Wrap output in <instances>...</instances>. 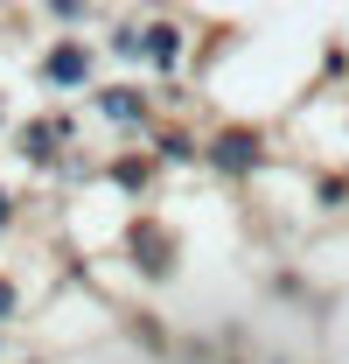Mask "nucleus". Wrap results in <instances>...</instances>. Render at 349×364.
<instances>
[{"label": "nucleus", "mask_w": 349, "mask_h": 364, "mask_svg": "<svg viewBox=\"0 0 349 364\" xmlns=\"http://www.w3.org/2000/svg\"><path fill=\"white\" fill-rule=\"evenodd\" d=\"M203 168L217 182H231V189H245V182H259L272 168V134L252 127V119H223V127L203 134Z\"/></svg>", "instance_id": "1"}, {"label": "nucleus", "mask_w": 349, "mask_h": 364, "mask_svg": "<svg viewBox=\"0 0 349 364\" xmlns=\"http://www.w3.org/2000/svg\"><path fill=\"white\" fill-rule=\"evenodd\" d=\"M119 252H126V267L147 280V287H168L174 273H182V238H174L154 210H140L126 225V238H119Z\"/></svg>", "instance_id": "2"}, {"label": "nucleus", "mask_w": 349, "mask_h": 364, "mask_svg": "<svg viewBox=\"0 0 349 364\" xmlns=\"http://www.w3.org/2000/svg\"><path fill=\"white\" fill-rule=\"evenodd\" d=\"M14 154L35 168V176H63L70 168V147H77V119L70 112H35V119H14Z\"/></svg>", "instance_id": "3"}, {"label": "nucleus", "mask_w": 349, "mask_h": 364, "mask_svg": "<svg viewBox=\"0 0 349 364\" xmlns=\"http://www.w3.org/2000/svg\"><path fill=\"white\" fill-rule=\"evenodd\" d=\"M35 77L43 91H63V98H77V91H98V43L91 36H49L43 56H35Z\"/></svg>", "instance_id": "4"}, {"label": "nucleus", "mask_w": 349, "mask_h": 364, "mask_svg": "<svg viewBox=\"0 0 349 364\" xmlns=\"http://www.w3.org/2000/svg\"><path fill=\"white\" fill-rule=\"evenodd\" d=\"M91 112H98L112 134H133V140H147L161 127V98L147 85H98L91 91Z\"/></svg>", "instance_id": "5"}, {"label": "nucleus", "mask_w": 349, "mask_h": 364, "mask_svg": "<svg viewBox=\"0 0 349 364\" xmlns=\"http://www.w3.org/2000/svg\"><path fill=\"white\" fill-rule=\"evenodd\" d=\"M182 56H189V28H182V21H174V14H154V21H147V49H140V63H147V70H154V77H182Z\"/></svg>", "instance_id": "6"}, {"label": "nucleus", "mask_w": 349, "mask_h": 364, "mask_svg": "<svg viewBox=\"0 0 349 364\" xmlns=\"http://www.w3.org/2000/svg\"><path fill=\"white\" fill-rule=\"evenodd\" d=\"M147 154H154L161 168H203V134L182 127V119H161V127L147 134Z\"/></svg>", "instance_id": "7"}, {"label": "nucleus", "mask_w": 349, "mask_h": 364, "mask_svg": "<svg viewBox=\"0 0 349 364\" xmlns=\"http://www.w3.org/2000/svg\"><path fill=\"white\" fill-rule=\"evenodd\" d=\"M98 176L112 182V189H126V196H147V189L161 182V161H154L147 147H126V154H112V161H105Z\"/></svg>", "instance_id": "8"}, {"label": "nucleus", "mask_w": 349, "mask_h": 364, "mask_svg": "<svg viewBox=\"0 0 349 364\" xmlns=\"http://www.w3.org/2000/svg\"><path fill=\"white\" fill-rule=\"evenodd\" d=\"M314 210H328V218L349 210V168H314Z\"/></svg>", "instance_id": "9"}, {"label": "nucleus", "mask_w": 349, "mask_h": 364, "mask_svg": "<svg viewBox=\"0 0 349 364\" xmlns=\"http://www.w3.org/2000/svg\"><path fill=\"white\" fill-rule=\"evenodd\" d=\"M140 49H147V21H112V28H105V56L140 63Z\"/></svg>", "instance_id": "10"}, {"label": "nucleus", "mask_w": 349, "mask_h": 364, "mask_svg": "<svg viewBox=\"0 0 349 364\" xmlns=\"http://www.w3.org/2000/svg\"><path fill=\"white\" fill-rule=\"evenodd\" d=\"M126 329H133V343H140V350H154V358H174V336L161 329V322H147V309H133Z\"/></svg>", "instance_id": "11"}, {"label": "nucleus", "mask_w": 349, "mask_h": 364, "mask_svg": "<svg viewBox=\"0 0 349 364\" xmlns=\"http://www.w3.org/2000/svg\"><path fill=\"white\" fill-rule=\"evenodd\" d=\"M21 309H28L21 280H14V273H0V329H14V322H21Z\"/></svg>", "instance_id": "12"}, {"label": "nucleus", "mask_w": 349, "mask_h": 364, "mask_svg": "<svg viewBox=\"0 0 349 364\" xmlns=\"http://www.w3.org/2000/svg\"><path fill=\"white\" fill-rule=\"evenodd\" d=\"M21 225V196H14V189H7V182H0V238H7V231Z\"/></svg>", "instance_id": "13"}, {"label": "nucleus", "mask_w": 349, "mask_h": 364, "mask_svg": "<svg viewBox=\"0 0 349 364\" xmlns=\"http://www.w3.org/2000/svg\"><path fill=\"white\" fill-rule=\"evenodd\" d=\"M49 21H63V28H77V21H91V7H77V0H56V7H49Z\"/></svg>", "instance_id": "14"}, {"label": "nucleus", "mask_w": 349, "mask_h": 364, "mask_svg": "<svg viewBox=\"0 0 349 364\" xmlns=\"http://www.w3.org/2000/svg\"><path fill=\"white\" fill-rule=\"evenodd\" d=\"M321 70H328V77H343V70H349V49L328 43V49H321Z\"/></svg>", "instance_id": "15"}, {"label": "nucleus", "mask_w": 349, "mask_h": 364, "mask_svg": "<svg viewBox=\"0 0 349 364\" xmlns=\"http://www.w3.org/2000/svg\"><path fill=\"white\" fill-rule=\"evenodd\" d=\"M0 134H14V112H7V91H0Z\"/></svg>", "instance_id": "16"}]
</instances>
